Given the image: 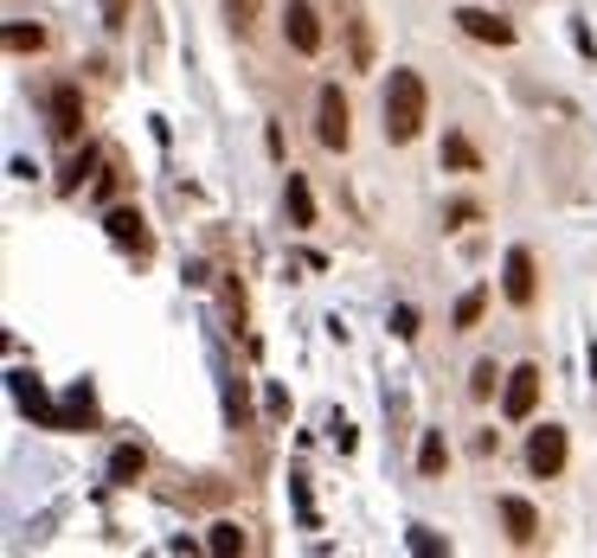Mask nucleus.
I'll return each mask as SVG.
<instances>
[{
  "label": "nucleus",
  "instance_id": "obj_1",
  "mask_svg": "<svg viewBox=\"0 0 597 558\" xmlns=\"http://www.w3.org/2000/svg\"><path fill=\"white\" fill-rule=\"evenodd\" d=\"M424 110H431L424 77H417V72H392V84H386V142H392V149L417 142V135H424Z\"/></svg>",
  "mask_w": 597,
  "mask_h": 558
},
{
  "label": "nucleus",
  "instance_id": "obj_2",
  "mask_svg": "<svg viewBox=\"0 0 597 558\" xmlns=\"http://www.w3.org/2000/svg\"><path fill=\"white\" fill-rule=\"evenodd\" d=\"M45 129H52L58 142H77V135H84V90H77V84H52V90H45Z\"/></svg>",
  "mask_w": 597,
  "mask_h": 558
},
{
  "label": "nucleus",
  "instance_id": "obj_3",
  "mask_svg": "<svg viewBox=\"0 0 597 558\" xmlns=\"http://www.w3.org/2000/svg\"><path fill=\"white\" fill-rule=\"evenodd\" d=\"M565 456H572V444H565V424H540V430L527 437V469H533L540 482L565 475Z\"/></svg>",
  "mask_w": 597,
  "mask_h": 558
},
{
  "label": "nucleus",
  "instance_id": "obj_4",
  "mask_svg": "<svg viewBox=\"0 0 597 558\" xmlns=\"http://www.w3.org/2000/svg\"><path fill=\"white\" fill-rule=\"evenodd\" d=\"M501 296L514 302V308H533L540 302V270H533V251L514 244L508 258H501Z\"/></svg>",
  "mask_w": 597,
  "mask_h": 558
},
{
  "label": "nucleus",
  "instance_id": "obj_5",
  "mask_svg": "<svg viewBox=\"0 0 597 558\" xmlns=\"http://www.w3.org/2000/svg\"><path fill=\"white\" fill-rule=\"evenodd\" d=\"M347 135H354V122H347V97H340V84H322V116H315V142L322 149H347Z\"/></svg>",
  "mask_w": 597,
  "mask_h": 558
},
{
  "label": "nucleus",
  "instance_id": "obj_6",
  "mask_svg": "<svg viewBox=\"0 0 597 558\" xmlns=\"http://www.w3.org/2000/svg\"><path fill=\"white\" fill-rule=\"evenodd\" d=\"M533 405H540V366L527 360V366L508 372V385H501V411H508V424H527Z\"/></svg>",
  "mask_w": 597,
  "mask_h": 558
},
{
  "label": "nucleus",
  "instance_id": "obj_7",
  "mask_svg": "<svg viewBox=\"0 0 597 558\" xmlns=\"http://www.w3.org/2000/svg\"><path fill=\"white\" fill-rule=\"evenodd\" d=\"M283 39L296 45L302 58H315V52H322V13H315L308 0H290V13H283Z\"/></svg>",
  "mask_w": 597,
  "mask_h": 558
},
{
  "label": "nucleus",
  "instance_id": "obj_8",
  "mask_svg": "<svg viewBox=\"0 0 597 558\" xmlns=\"http://www.w3.org/2000/svg\"><path fill=\"white\" fill-rule=\"evenodd\" d=\"M456 26L469 39H482V45H514V26L501 13H488V7H456Z\"/></svg>",
  "mask_w": 597,
  "mask_h": 558
},
{
  "label": "nucleus",
  "instance_id": "obj_9",
  "mask_svg": "<svg viewBox=\"0 0 597 558\" xmlns=\"http://www.w3.org/2000/svg\"><path fill=\"white\" fill-rule=\"evenodd\" d=\"M501 526H508V539H514V546H540V514H533V501H521V494H508V501H501Z\"/></svg>",
  "mask_w": 597,
  "mask_h": 558
},
{
  "label": "nucleus",
  "instance_id": "obj_10",
  "mask_svg": "<svg viewBox=\"0 0 597 558\" xmlns=\"http://www.w3.org/2000/svg\"><path fill=\"white\" fill-rule=\"evenodd\" d=\"M13 398H20V405L33 411V417L45 424V430H65V411H52V398H45V385H39L33 372H13Z\"/></svg>",
  "mask_w": 597,
  "mask_h": 558
},
{
  "label": "nucleus",
  "instance_id": "obj_11",
  "mask_svg": "<svg viewBox=\"0 0 597 558\" xmlns=\"http://www.w3.org/2000/svg\"><path fill=\"white\" fill-rule=\"evenodd\" d=\"M104 225H110V238L122 251H142V258H149V231H142V212H135V206H110Z\"/></svg>",
  "mask_w": 597,
  "mask_h": 558
},
{
  "label": "nucleus",
  "instance_id": "obj_12",
  "mask_svg": "<svg viewBox=\"0 0 597 558\" xmlns=\"http://www.w3.org/2000/svg\"><path fill=\"white\" fill-rule=\"evenodd\" d=\"M347 58H354V72H373V26L360 7L347 13Z\"/></svg>",
  "mask_w": 597,
  "mask_h": 558
},
{
  "label": "nucleus",
  "instance_id": "obj_13",
  "mask_svg": "<svg viewBox=\"0 0 597 558\" xmlns=\"http://www.w3.org/2000/svg\"><path fill=\"white\" fill-rule=\"evenodd\" d=\"M142 475H149V456H142L135 444H122V449L110 456V482H116V488H135Z\"/></svg>",
  "mask_w": 597,
  "mask_h": 558
},
{
  "label": "nucleus",
  "instance_id": "obj_14",
  "mask_svg": "<svg viewBox=\"0 0 597 558\" xmlns=\"http://www.w3.org/2000/svg\"><path fill=\"white\" fill-rule=\"evenodd\" d=\"M283 206H290V225H302V231L315 225V193H308V180H302V174H290V180H283Z\"/></svg>",
  "mask_w": 597,
  "mask_h": 558
},
{
  "label": "nucleus",
  "instance_id": "obj_15",
  "mask_svg": "<svg viewBox=\"0 0 597 558\" xmlns=\"http://www.w3.org/2000/svg\"><path fill=\"white\" fill-rule=\"evenodd\" d=\"M444 469H449L444 430H424V444H417V475H444Z\"/></svg>",
  "mask_w": 597,
  "mask_h": 558
},
{
  "label": "nucleus",
  "instance_id": "obj_16",
  "mask_svg": "<svg viewBox=\"0 0 597 558\" xmlns=\"http://www.w3.org/2000/svg\"><path fill=\"white\" fill-rule=\"evenodd\" d=\"M444 167H456V174H476V167H482V154L469 149L463 135H444Z\"/></svg>",
  "mask_w": 597,
  "mask_h": 558
},
{
  "label": "nucleus",
  "instance_id": "obj_17",
  "mask_svg": "<svg viewBox=\"0 0 597 558\" xmlns=\"http://www.w3.org/2000/svg\"><path fill=\"white\" fill-rule=\"evenodd\" d=\"M495 385H501L495 360H476V372H469V398H476V405H488V398H495Z\"/></svg>",
  "mask_w": 597,
  "mask_h": 558
},
{
  "label": "nucleus",
  "instance_id": "obj_18",
  "mask_svg": "<svg viewBox=\"0 0 597 558\" xmlns=\"http://www.w3.org/2000/svg\"><path fill=\"white\" fill-rule=\"evenodd\" d=\"M97 161H104V149H84V154H77V161H72V167L58 174V193H77V186H84V174H90Z\"/></svg>",
  "mask_w": 597,
  "mask_h": 558
},
{
  "label": "nucleus",
  "instance_id": "obj_19",
  "mask_svg": "<svg viewBox=\"0 0 597 558\" xmlns=\"http://www.w3.org/2000/svg\"><path fill=\"white\" fill-rule=\"evenodd\" d=\"M263 13V0H225V20H231V33H251Z\"/></svg>",
  "mask_w": 597,
  "mask_h": 558
},
{
  "label": "nucleus",
  "instance_id": "obj_20",
  "mask_svg": "<svg viewBox=\"0 0 597 558\" xmlns=\"http://www.w3.org/2000/svg\"><path fill=\"white\" fill-rule=\"evenodd\" d=\"M219 558H231V552H245V526H231V521H219L213 526V539H206Z\"/></svg>",
  "mask_w": 597,
  "mask_h": 558
},
{
  "label": "nucleus",
  "instance_id": "obj_21",
  "mask_svg": "<svg viewBox=\"0 0 597 558\" xmlns=\"http://www.w3.org/2000/svg\"><path fill=\"white\" fill-rule=\"evenodd\" d=\"M482 308H488V289H469V296L456 302V315H449V321H456V328H476V321H482Z\"/></svg>",
  "mask_w": 597,
  "mask_h": 558
},
{
  "label": "nucleus",
  "instance_id": "obj_22",
  "mask_svg": "<svg viewBox=\"0 0 597 558\" xmlns=\"http://www.w3.org/2000/svg\"><path fill=\"white\" fill-rule=\"evenodd\" d=\"M7 52H45V26H7Z\"/></svg>",
  "mask_w": 597,
  "mask_h": 558
},
{
  "label": "nucleus",
  "instance_id": "obj_23",
  "mask_svg": "<svg viewBox=\"0 0 597 558\" xmlns=\"http://www.w3.org/2000/svg\"><path fill=\"white\" fill-rule=\"evenodd\" d=\"M411 552H417V558H437V552H449V546L431 533V526H411Z\"/></svg>",
  "mask_w": 597,
  "mask_h": 558
},
{
  "label": "nucleus",
  "instance_id": "obj_24",
  "mask_svg": "<svg viewBox=\"0 0 597 558\" xmlns=\"http://www.w3.org/2000/svg\"><path fill=\"white\" fill-rule=\"evenodd\" d=\"M104 26H110V33L129 26V0H104Z\"/></svg>",
  "mask_w": 597,
  "mask_h": 558
},
{
  "label": "nucleus",
  "instance_id": "obj_25",
  "mask_svg": "<svg viewBox=\"0 0 597 558\" xmlns=\"http://www.w3.org/2000/svg\"><path fill=\"white\" fill-rule=\"evenodd\" d=\"M392 335H399V340L417 335V308H392Z\"/></svg>",
  "mask_w": 597,
  "mask_h": 558
},
{
  "label": "nucleus",
  "instance_id": "obj_26",
  "mask_svg": "<svg viewBox=\"0 0 597 558\" xmlns=\"http://www.w3.org/2000/svg\"><path fill=\"white\" fill-rule=\"evenodd\" d=\"M463 225H476V206H469V199H456V206H449V231H463Z\"/></svg>",
  "mask_w": 597,
  "mask_h": 558
},
{
  "label": "nucleus",
  "instance_id": "obj_27",
  "mask_svg": "<svg viewBox=\"0 0 597 558\" xmlns=\"http://www.w3.org/2000/svg\"><path fill=\"white\" fill-rule=\"evenodd\" d=\"M591 379H597V347H591Z\"/></svg>",
  "mask_w": 597,
  "mask_h": 558
}]
</instances>
